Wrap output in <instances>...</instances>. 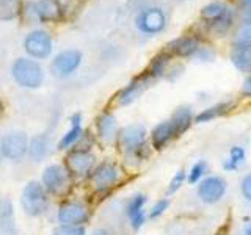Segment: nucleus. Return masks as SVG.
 I'll list each match as a JSON object with an SVG mask.
<instances>
[{"label": "nucleus", "mask_w": 251, "mask_h": 235, "mask_svg": "<svg viewBox=\"0 0 251 235\" xmlns=\"http://www.w3.org/2000/svg\"><path fill=\"white\" fill-rule=\"evenodd\" d=\"M146 129L141 124H130L126 125L118 133V144L123 151L130 155L135 157L137 160H143L145 157H148L146 151Z\"/></svg>", "instance_id": "f257e3e1"}, {"label": "nucleus", "mask_w": 251, "mask_h": 235, "mask_svg": "<svg viewBox=\"0 0 251 235\" xmlns=\"http://www.w3.org/2000/svg\"><path fill=\"white\" fill-rule=\"evenodd\" d=\"M14 82L22 88L36 90L44 82V70L38 61L30 58H18L11 66Z\"/></svg>", "instance_id": "f03ea898"}, {"label": "nucleus", "mask_w": 251, "mask_h": 235, "mask_svg": "<svg viewBox=\"0 0 251 235\" xmlns=\"http://www.w3.org/2000/svg\"><path fill=\"white\" fill-rule=\"evenodd\" d=\"M21 204L27 215L30 216L43 215L47 210V206H49L46 188L39 182H36V180H31V182H28L25 188H24L22 196H21Z\"/></svg>", "instance_id": "7ed1b4c3"}, {"label": "nucleus", "mask_w": 251, "mask_h": 235, "mask_svg": "<svg viewBox=\"0 0 251 235\" xmlns=\"http://www.w3.org/2000/svg\"><path fill=\"white\" fill-rule=\"evenodd\" d=\"M226 190V180L222 176H207L196 187V194L202 204L212 206V204H217L225 198Z\"/></svg>", "instance_id": "20e7f679"}, {"label": "nucleus", "mask_w": 251, "mask_h": 235, "mask_svg": "<svg viewBox=\"0 0 251 235\" xmlns=\"http://www.w3.org/2000/svg\"><path fill=\"white\" fill-rule=\"evenodd\" d=\"M201 18L210 22L212 30H215L218 35H223L225 31L231 27L232 14L226 5L220 2H212L201 10Z\"/></svg>", "instance_id": "39448f33"}, {"label": "nucleus", "mask_w": 251, "mask_h": 235, "mask_svg": "<svg viewBox=\"0 0 251 235\" xmlns=\"http://www.w3.org/2000/svg\"><path fill=\"white\" fill-rule=\"evenodd\" d=\"M0 149L5 159L11 162H19L28 151V140L24 132H10L0 141Z\"/></svg>", "instance_id": "423d86ee"}, {"label": "nucleus", "mask_w": 251, "mask_h": 235, "mask_svg": "<svg viewBox=\"0 0 251 235\" xmlns=\"http://www.w3.org/2000/svg\"><path fill=\"white\" fill-rule=\"evenodd\" d=\"M24 49L31 58L44 60L52 52V38L44 30H35L24 39Z\"/></svg>", "instance_id": "0eeeda50"}, {"label": "nucleus", "mask_w": 251, "mask_h": 235, "mask_svg": "<svg viewBox=\"0 0 251 235\" xmlns=\"http://www.w3.org/2000/svg\"><path fill=\"white\" fill-rule=\"evenodd\" d=\"M137 28L145 35H157L167 25V16L160 8H146L140 11L135 19Z\"/></svg>", "instance_id": "6e6552de"}, {"label": "nucleus", "mask_w": 251, "mask_h": 235, "mask_svg": "<svg viewBox=\"0 0 251 235\" xmlns=\"http://www.w3.org/2000/svg\"><path fill=\"white\" fill-rule=\"evenodd\" d=\"M82 63V52L75 49H68L60 52L50 63V70L55 77L65 78L75 72Z\"/></svg>", "instance_id": "1a4fd4ad"}, {"label": "nucleus", "mask_w": 251, "mask_h": 235, "mask_svg": "<svg viewBox=\"0 0 251 235\" xmlns=\"http://www.w3.org/2000/svg\"><path fill=\"white\" fill-rule=\"evenodd\" d=\"M43 185L47 191H50L53 194L65 193L69 187L68 171L61 164H50L43 172Z\"/></svg>", "instance_id": "9d476101"}, {"label": "nucleus", "mask_w": 251, "mask_h": 235, "mask_svg": "<svg viewBox=\"0 0 251 235\" xmlns=\"http://www.w3.org/2000/svg\"><path fill=\"white\" fill-rule=\"evenodd\" d=\"M120 177H121L120 168L113 163L105 162V163L99 164V166L93 171L91 182L96 190L104 191V190H108L110 187H113L118 180H120Z\"/></svg>", "instance_id": "9b49d317"}, {"label": "nucleus", "mask_w": 251, "mask_h": 235, "mask_svg": "<svg viewBox=\"0 0 251 235\" xmlns=\"http://www.w3.org/2000/svg\"><path fill=\"white\" fill-rule=\"evenodd\" d=\"M88 219V210L80 202H65L58 210V221L66 226H82Z\"/></svg>", "instance_id": "f8f14e48"}, {"label": "nucleus", "mask_w": 251, "mask_h": 235, "mask_svg": "<svg viewBox=\"0 0 251 235\" xmlns=\"http://www.w3.org/2000/svg\"><path fill=\"white\" fill-rule=\"evenodd\" d=\"M151 82H152V78L149 77L146 72L143 75L133 78V80L126 86V88H123L120 91V94H118V104L123 105V107L132 104L133 100H137L141 94H143V91L148 88Z\"/></svg>", "instance_id": "ddd939ff"}, {"label": "nucleus", "mask_w": 251, "mask_h": 235, "mask_svg": "<svg viewBox=\"0 0 251 235\" xmlns=\"http://www.w3.org/2000/svg\"><path fill=\"white\" fill-rule=\"evenodd\" d=\"M68 169L73 172L74 176H85L91 171L94 164V157L91 152L85 151V149H75L66 159Z\"/></svg>", "instance_id": "4468645a"}, {"label": "nucleus", "mask_w": 251, "mask_h": 235, "mask_svg": "<svg viewBox=\"0 0 251 235\" xmlns=\"http://www.w3.org/2000/svg\"><path fill=\"white\" fill-rule=\"evenodd\" d=\"M145 204H146V196L138 193L135 196H132L130 201L127 202V207H126V213H127L130 226H132V229H135V231H138L140 227L146 223Z\"/></svg>", "instance_id": "2eb2a0df"}, {"label": "nucleus", "mask_w": 251, "mask_h": 235, "mask_svg": "<svg viewBox=\"0 0 251 235\" xmlns=\"http://www.w3.org/2000/svg\"><path fill=\"white\" fill-rule=\"evenodd\" d=\"M30 8V13L35 16L38 21H57L60 18V8L57 2L53 0H38V2H30L27 5Z\"/></svg>", "instance_id": "dca6fc26"}, {"label": "nucleus", "mask_w": 251, "mask_h": 235, "mask_svg": "<svg viewBox=\"0 0 251 235\" xmlns=\"http://www.w3.org/2000/svg\"><path fill=\"white\" fill-rule=\"evenodd\" d=\"M168 50H170V55L188 58L196 55V52L200 50V43H198V39L193 36H180L168 44Z\"/></svg>", "instance_id": "f3484780"}, {"label": "nucleus", "mask_w": 251, "mask_h": 235, "mask_svg": "<svg viewBox=\"0 0 251 235\" xmlns=\"http://www.w3.org/2000/svg\"><path fill=\"white\" fill-rule=\"evenodd\" d=\"M173 138H176V132L171 121L159 122L151 132V143H152V147L157 149V151L163 149Z\"/></svg>", "instance_id": "a211bd4d"}, {"label": "nucleus", "mask_w": 251, "mask_h": 235, "mask_svg": "<svg viewBox=\"0 0 251 235\" xmlns=\"http://www.w3.org/2000/svg\"><path fill=\"white\" fill-rule=\"evenodd\" d=\"M232 65L242 72L251 70V44H234L231 50Z\"/></svg>", "instance_id": "6ab92c4d"}, {"label": "nucleus", "mask_w": 251, "mask_h": 235, "mask_svg": "<svg viewBox=\"0 0 251 235\" xmlns=\"http://www.w3.org/2000/svg\"><path fill=\"white\" fill-rule=\"evenodd\" d=\"M193 113H192V108L190 107H179L175 113L171 116V124L175 127L176 132V138L182 135L184 132H187L190 129V125L193 122Z\"/></svg>", "instance_id": "aec40b11"}, {"label": "nucleus", "mask_w": 251, "mask_h": 235, "mask_svg": "<svg viewBox=\"0 0 251 235\" xmlns=\"http://www.w3.org/2000/svg\"><path fill=\"white\" fill-rule=\"evenodd\" d=\"M98 135L102 141H112L116 138V118L112 113H102L98 119Z\"/></svg>", "instance_id": "412c9836"}, {"label": "nucleus", "mask_w": 251, "mask_h": 235, "mask_svg": "<svg viewBox=\"0 0 251 235\" xmlns=\"http://www.w3.org/2000/svg\"><path fill=\"white\" fill-rule=\"evenodd\" d=\"M231 107H232V102H220V104H215V105H212L209 108H204L202 112H200L198 115L193 118V121L196 124L210 122V121L217 119V118H220L222 115L229 112Z\"/></svg>", "instance_id": "4be33fe9"}, {"label": "nucleus", "mask_w": 251, "mask_h": 235, "mask_svg": "<svg viewBox=\"0 0 251 235\" xmlns=\"http://www.w3.org/2000/svg\"><path fill=\"white\" fill-rule=\"evenodd\" d=\"M69 122H71V129L65 133V135L61 137L60 143H58V149H66V147H69L71 144H74L75 141L82 137V125H80V122H82V115L80 113L73 115V116H71Z\"/></svg>", "instance_id": "5701e85b"}, {"label": "nucleus", "mask_w": 251, "mask_h": 235, "mask_svg": "<svg viewBox=\"0 0 251 235\" xmlns=\"http://www.w3.org/2000/svg\"><path fill=\"white\" fill-rule=\"evenodd\" d=\"M28 155L31 160L39 162L49 154V138L46 135H36L30 140L28 143Z\"/></svg>", "instance_id": "b1692460"}, {"label": "nucleus", "mask_w": 251, "mask_h": 235, "mask_svg": "<svg viewBox=\"0 0 251 235\" xmlns=\"http://www.w3.org/2000/svg\"><path fill=\"white\" fill-rule=\"evenodd\" d=\"M247 159V152L242 146H232L229 149V154L223 160V169L225 171H237L243 166Z\"/></svg>", "instance_id": "393cba45"}, {"label": "nucleus", "mask_w": 251, "mask_h": 235, "mask_svg": "<svg viewBox=\"0 0 251 235\" xmlns=\"http://www.w3.org/2000/svg\"><path fill=\"white\" fill-rule=\"evenodd\" d=\"M170 58H171V55L168 52H162L159 55H155V57L151 60V63H149V68L146 70V74L151 77L152 80H154V78L162 77L165 72H167Z\"/></svg>", "instance_id": "a878e982"}, {"label": "nucleus", "mask_w": 251, "mask_h": 235, "mask_svg": "<svg viewBox=\"0 0 251 235\" xmlns=\"http://www.w3.org/2000/svg\"><path fill=\"white\" fill-rule=\"evenodd\" d=\"M21 13L19 0H0V21L8 22L13 21Z\"/></svg>", "instance_id": "bb28decb"}, {"label": "nucleus", "mask_w": 251, "mask_h": 235, "mask_svg": "<svg viewBox=\"0 0 251 235\" xmlns=\"http://www.w3.org/2000/svg\"><path fill=\"white\" fill-rule=\"evenodd\" d=\"M207 162L206 160H198L196 162L192 169L187 172V182L190 185H195V184H200L201 180L204 179V176H206L207 172Z\"/></svg>", "instance_id": "cd10ccee"}, {"label": "nucleus", "mask_w": 251, "mask_h": 235, "mask_svg": "<svg viewBox=\"0 0 251 235\" xmlns=\"http://www.w3.org/2000/svg\"><path fill=\"white\" fill-rule=\"evenodd\" d=\"M234 44H251V21H243L235 31Z\"/></svg>", "instance_id": "c85d7f7f"}, {"label": "nucleus", "mask_w": 251, "mask_h": 235, "mask_svg": "<svg viewBox=\"0 0 251 235\" xmlns=\"http://www.w3.org/2000/svg\"><path fill=\"white\" fill-rule=\"evenodd\" d=\"M185 182H187V171L185 169H179L176 174L171 177V180H170L168 188H167V194L170 196V194L177 193Z\"/></svg>", "instance_id": "c756f323"}, {"label": "nucleus", "mask_w": 251, "mask_h": 235, "mask_svg": "<svg viewBox=\"0 0 251 235\" xmlns=\"http://www.w3.org/2000/svg\"><path fill=\"white\" fill-rule=\"evenodd\" d=\"M168 207H170V199H167V198H163V199H159L157 201L154 206L151 207V210H149V213H148V216L151 218V219H155V218H159V216H162L165 212L168 210Z\"/></svg>", "instance_id": "7c9ffc66"}, {"label": "nucleus", "mask_w": 251, "mask_h": 235, "mask_svg": "<svg viewBox=\"0 0 251 235\" xmlns=\"http://www.w3.org/2000/svg\"><path fill=\"white\" fill-rule=\"evenodd\" d=\"M53 235H85V229L82 226H66L61 224L53 229Z\"/></svg>", "instance_id": "2f4dec72"}, {"label": "nucleus", "mask_w": 251, "mask_h": 235, "mask_svg": "<svg viewBox=\"0 0 251 235\" xmlns=\"http://www.w3.org/2000/svg\"><path fill=\"white\" fill-rule=\"evenodd\" d=\"M239 188H240L242 198L248 202H251V172H247L245 176H242Z\"/></svg>", "instance_id": "473e14b6"}, {"label": "nucleus", "mask_w": 251, "mask_h": 235, "mask_svg": "<svg viewBox=\"0 0 251 235\" xmlns=\"http://www.w3.org/2000/svg\"><path fill=\"white\" fill-rule=\"evenodd\" d=\"M239 11L245 21H251V0H240Z\"/></svg>", "instance_id": "72a5a7b5"}, {"label": "nucleus", "mask_w": 251, "mask_h": 235, "mask_svg": "<svg viewBox=\"0 0 251 235\" xmlns=\"http://www.w3.org/2000/svg\"><path fill=\"white\" fill-rule=\"evenodd\" d=\"M240 93H242L243 97H250L251 99V74L245 78V80H243Z\"/></svg>", "instance_id": "f704fd0d"}, {"label": "nucleus", "mask_w": 251, "mask_h": 235, "mask_svg": "<svg viewBox=\"0 0 251 235\" xmlns=\"http://www.w3.org/2000/svg\"><path fill=\"white\" fill-rule=\"evenodd\" d=\"M243 235H251V221L243 224Z\"/></svg>", "instance_id": "c9c22d12"}, {"label": "nucleus", "mask_w": 251, "mask_h": 235, "mask_svg": "<svg viewBox=\"0 0 251 235\" xmlns=\"http://www.w3.org/2000/svg\"><path fill=\"white\" fill-rule=\"evenodd\" d=\"M91 235H110V234H108L107 229H102V227H100V229H94Z\"/></svg>", "instance_id": "e433bc0d"}, {"label": "nucleus", "mask_w": 251, "mask_h": 235, "mask_svg": "<svg viewBox=\"0 0 251 235\" xmlns=\"http://www.w3.org/2000/svg\"><path fill=\"white\" fill-rule=\"evenodd\" d=\"M2 112H3V104L0 102V113H2Z\"/></svg>", "instance_id": "4c0bfd02"}, {"label": "nucleus", "mask_w": 251, "mask_h": 235, "mask_svg": "<svg viewBox=\"0 0 251 235\" xmlns=\"http://www.w3.org/2000/svg\"><path fill=\"white\" fill-rule=\"evenodd\" d=\"M2 159H3V154H2V149H0V162H2Z\"/></svg>", "instance_id": "58836bf2"}]
</instances>
